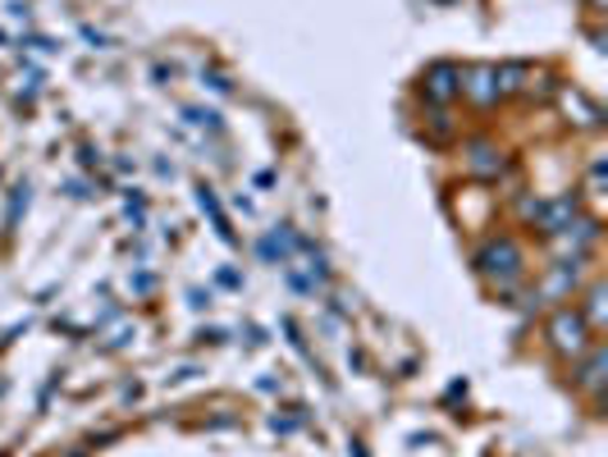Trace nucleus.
Returning a JSON list of instances; mask_svg holds the SVG:
<instances>
[{
	"label": "nucleus",
	"instance_id": "20e7f679",
	"mask_svg": "<svg viewBox=\"0 0 608 457\" xmlns=\"http://www.w3.org/2000/svg\"><path fill=\"white\" fill-rule=\"evenodd\" d=\"M458 91H463V74L453 65H435L431 74H425V97L448 101V97H458Z\"/></svg>",
	"mask_w": 608,
	"mask_h": 457
},
{
	"label": "nucleus",
	"instance_id": "39448f33",
	"mask_svg": "<svg viewBox=\"0 0 608 457\" xmlns=\"http://www.w3.org/2000/svg\"><path fill=\"white\" fill-rule=\"evenodd\" d=\"M599 371H604V348H590V366H586V371L576 376V380H582L586 389H599V380H604Z\"/></svg>",
	"mask_w": 608,
	"mask_h": 457
},
{
	"label": "nucleus",
	"instance_id": "f257e3e1",
	"mask_svg": "<svg viewBox=\"0 0 608 457\" xmlns=\"http://www.w3.org/2000/svg\"><path fill=\"white\" fill-rule=\"evenodd\" d=\"M476 265H480V274H490V280L512 284L517 274H522V248H517L512 238H490V242L480 248Z\"/></svg>",
	"mask_w": 608,
	"mask_h": 457
},
{
	"label": "nucleus",
	"instance_id": "423d86ee",
	"mask_svg": "<svg viewBox=\"0 0 608 457\" xmlns=\"http://www.w3.org/2000/svg\"><path fill=\"white\" fill-rule=\"evenodd\" d=\"M590 329L595 325H604V289H590V320H586Z\"/></svg>",
	"mask_w": 608,
	"mask_h": 457
},
{
	"label": "nucleus",
	"instance_id": "f03ea898",
	"mask_svg": "<svg viewBox=\"0 0 608 457\" xmlns=\"http://www.w3.org/2000/svg\"><path fill=\"white\" fill-rule=\"evenodd\" d=\"M550 344L563 352V357H586L590 352V325L582 312H554L550 320Z\"/></svg>",
	"mask_w": 608,
	"mask_h": 457
},
{
	"label": "nucleus",
	"instance_id": "7ed1b4c3",
	"mask_svg": "<svg viewBox=\"0 0 608 457\" xmlns=\"http://www.w3.org/2000/svg\"><path fill=\"white\" fill-rule=\"evenodd\" d=\"M471 83H463V91L471 101H480V106H490V101H499L503 97V74L499 69H476V74H467Z\"/></svg>",
	"mask_w": 608,
	"mask_h": 457
}]
</instances>
